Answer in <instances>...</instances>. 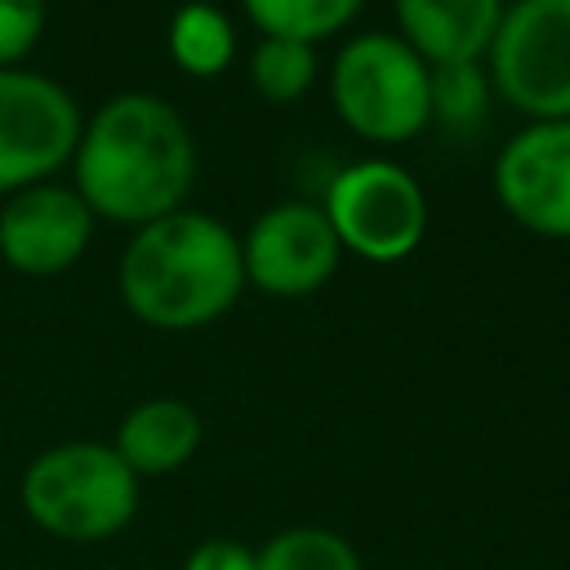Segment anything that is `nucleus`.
<instances>
[{"mask_svg":"<svg viewBox=\"0 0 570 570\" xmlns=\"http://www.w3.org/2000/svg\"><path fill=\"white\" fill-rule=\"evenodd\" d=\"M258 570H361V552L330 525H289L254 548Z\"/></svg>","mask_w":570,"mask_h":570,"instance_id":"obj_15","label":"nucleus"},{"mask_svg":"<svg viewBox=\"0 0 570 570\" xmlns=\"http://www.w3.org/2000/svg\"><path fill=\"white\" fill-rule=\"evenodd\" d=\"M178 570H258V552L240 539H200Z\"/></svg>","mask_w":570,"mask_h":570,"instance_id":"obj_19","label":"nucleus"},{"mask_svg":"<svg viewBox=\"0 0 570 570\" xmlns=\"http://www.w3.org/2000/svg\"><path fill=\"white\" fill-rule=\"evenodd\" d=\"M343 245L312 200H281L263 209L249 232L240 236V267L245 285L272 298H307L338 272Z\"/></svg>","mask_w":570,"mask_h":570,"instance_id":"obj_8","label":"nucleus"},{"mask_svg":"<svg viewBox=\"0 0 570 570\" xmlns=\"http://www.w3.org/2000/svg\"><path fill=\"white\" fill-rule=\"evenodd\" d=\"M249 85L258 98H267L276 107L298 102L316 85V49L298 45V40L263 36L249 53Z\"/></svg>","mask_w":570,"mask_h":570,"instance_id":"obj_16","label":"nucleus"},{"mask_svg":"<svg viewBox=\"0 0 570 570\" xmlns=\"http://www.w3.org/2000/svg\"><path fill=\"white\" fill-rule=\"evenodd\" d=\"M365 0H240L245 18L258 27V36L276 40H298V45H321L338 36Z\"/></svg>","mask_w":570,"mask_h":570,"instance_id":"obj_14","label":"nucleus"},{"mask_svg":"<svg viewBox=\"0 0 570 570\" xmlns=\"http://www.w3.org/2000/svg\"><path fill=\"white\" fill-rule=\"evenodd\" d=\"M490 76L481 62H450L432 67V120L450 129H468L490 107Z\"/></svg>","mask_w":570,"mask_h":570,"instance_id":"obj_17","label":"nucleus"},{"mask_svg":"<svg viewBox=\"0 0 570 570\" xmlns=\"http://www.w3.org/2000/svg\"><path fill=\"white\" fill-rule=\"evenodd\" d=\"M508 0H392L396 36L428 62H481Z\"/></svg>","mask_w":570,"mask_h":570,"instance_id":"obj_11","label":"nucleus"},{"mask_svg":"<svg viewBox=\"0 0 570 570\" xmlns=\"http://www.w3.org/2000/svg\"><path fill=\"white\" fill-rule=\"evenodd\" d=\"M49 22V0H0V67H22L40 45Z\"/></svg>","mask_w":570,"mask_h":570,"instance_id":"obj_18","label":"nucleus"},{"mask_svg":"<svg viewBox=\"0 0 570 570\" xmlns=\"http://www.w3.org/2000/svg\"><path fill=\"white\" fill-rule=\"evenodd\" d=\"M165 45H169V58H174L178 71L200 76V80H214L236 58V27H232V18L218 4L187 0V4L174 9Z\"/></svg>","mask_w":570,"mask_h":570,"instance_id":"obj_13","label":"nucleus"},{"mask_svg":"<svg viewBox=\"0 0 570 570\" xmlns=\"http://www.w3.org/2000/svg\"><path fill=\"white\" fill-rule=\"evenodd\" d=\"M321 209L343 254H356L379 267L410 258L428 232V196L419 178L387 156L343 165L330 178Z\"/></svg>","mask_w":570,"mask_h":570,"instance_id":"obj_5","label":"nucleus"},{"mask_svg":"<svg viewBox=\"0 0 570 570\" xmlns=\"http://www.w3.org/2000/svg\"><path fill=\"white\" fill-rule=\"evenodd\" d=\"M499 209L548 240H570V120H525L494 156Z\"/></svg>","mask_w":570,"mask_h":570,"instance_id":"obj_9","label":"nucleus"},{"mask_svg":"<svg viewBox=\"0 0 570 570\" xmlns=\"http://www.w3.org/2000/svg\"><path fill=\"white\" fill-rule=\"evenodd\" d=\"M116 285L129 316L147 330H205L227 316L245 289L240 236L223 218L183 205L147 227H134Z\"/></svg>","mask_w":570,"mask_h":570,"instance_id":"obj_2","label":"nucleus"},{"mask_svg":"<svg viewBox=\"0 0 570 570\" xmlns=\"http://www.w3.org/2000/svg\"><path fill=\"white\" fill-rule=\"evenodd\" d=\"M200 441H205V423L196 405H187L183 396H147L125 410V419L116 423L111 450L142 481V476H169L187 468Z\"/></svg>","mask_w":570,"mask_h":570,"instance_id":"obj_12","label":"nucleus"},{"mask_svg":"<svg viewBox=\"0 0 570 570\" xmlns=\"http://www.w3.org/2000/svg\"><path fill=\"white\" fill-rule=\"evenodd\" d=\"M485 76L525 120H570V0H512L490 40Z\"/></svg>","mask_w":570,"mask_h":570,"instance_id":"obj_6","label":"nucleus"},{"mask_svg":"<svg viewBox=\"0 0 570 570\" xmlns=\"http://www.w3.org/2000/svg\"><path fill=\"white\" fill-rule=\"evenodd\" d=\"M94 240V214L67 183H36L0 205V258L22 276H58Z\"/></svg>","mask_w":570,"mask_h":570,"instance_id":"obj_10","label":"nucleus"},{"mask_svg":"<svg viewBox=\"0 0 570 570\" xmlns=\"http://www.w3.org/2000/svg\"><path fill=\"white\" fill-rule=\"evenodd\" d=\"M71 178L94 218L147 227L183 209L196 178V138L174 102L125 89L80 125Z\"/></svg>","mask_w":570,"mask_h":570,"instance_id":"obj_1","label":"nucleus"},{"mask_svg":"<svg viewBox=\"0 0 570 570\" xmlns=\"http://www.w3.org/2000/svg\"><path fill=\"white\" fill-rule=\"evenodd\" d=\"M334 116L365 142H410L432 125V67L396 31H361L330 62Z\"/></svg>","mask_w":570,"mask_h":570,"instance_id":"obj_4","label":"nucleus"},{"mask_svg":"<svg viewBox=\"0 0 570 570\" xmlns=\"http://www.w3.org/2000/svg\"><path fill=\"white\" fill-rule=\"evenodd\" d=\"M18 503L36 530L62 543H102L138 517L142 481L111 441H58L22 468Z\"/></svg>","mask_w":570,"mask_h":570,"instance_id":"obj_3","label":"nucleus"},{"mask_svg":"<svg viewBox=\"0 0 570 570\" xmlns=\"http://www.w3.org/2000/svg\"><path fill=\"white\" fill-rule=\"evenodd\" d=\"M76 98L40 71L0 67V196L49 183L80 142Z\"/></svg>","mask_w":570,"mask_h":570,"instance_id":"obj_7","label":"nucleus"}]
</instances>
